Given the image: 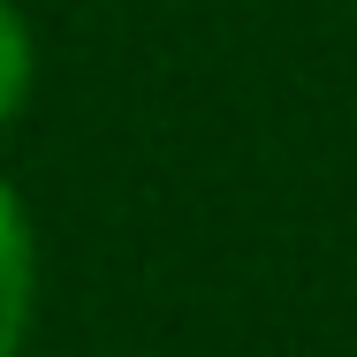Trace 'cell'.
Listing matches in <instances>:
<instances>
[{
  "label": "cell",
  "instance_id": "1",
  "mask_svg": "<svg viewBox=\"0 0 357 357\" xmlns=\"http://www.w3.org/2000/svg\"><path fill=\"white\" fill-rule=\"evenodd\" d=\"M31 296H38L31 220H23V198L0 183V357L23 350V335H31Z\"/></svg>",
  "mask_w": 357,
  "mask_h": 357
},
{
  "label": "cell",
  "instance_id": "2",
  "mask_svg": "<svg viewBox=\"0 0 357 357\" xmlns=\"http://www.w3.org/2000/svg\"><path fill=\"white\" fill-rule=\"evenodd\" d=\"M23 99H31V31L15 15V0H0V122H15Z\"/></svg>",
  "mask_w": 357,
  "mask_h": 357
}]
</instances>
